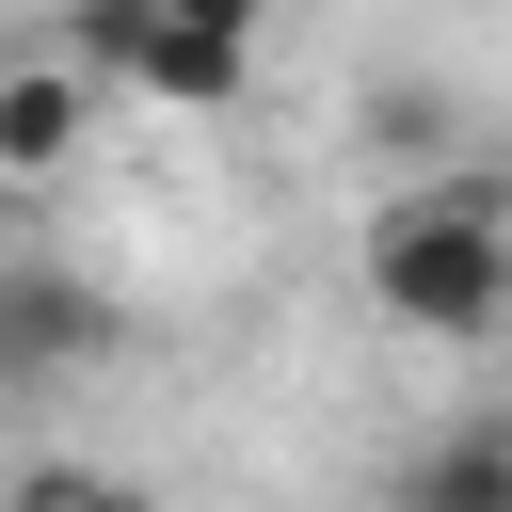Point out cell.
<instances>
[{"label":"cell","instance_id":"7a4b0ae2","mask_svg":"<svg viewBox=\"0 0 512 512\" xmlns=\"http://www.w3.org/2000/svg\"><path fill=\"white\" fill-rule=\"evenodd\" d=\"M64 48H80L96 80L160 96V112H240V96H256V32H208V16H176V0H80Z\"/></svg>","mask_w":512,"mask_h":512},{"label":"cell","instance_id":"8992f818","mask_svg":"<svg viewBox=\"0 0 512 512\" xmlns=\"http://www.w3.org/2000/svg\"><path fill=\"white\" fill-rule=\"evenodd\" d=\"M16 512H160V496H128V480H80V464H48V480H16Z\"/></svg>","mask_w":512,"mask_h":512},{"label":"cell","instance_id":"277c9868","mask_svg":"<svg viewBox=\"0 0 512 512\" xmlns=\"http://www.w3.org/2000/svg\"><path fill=\"white\" fill-rule=\"evenodd\" d=\"M80 128H96L80 64H0V176H64V160H80Z\"/></svg>","mask_w":512,"mask_h":512},{"label":"cell","instance_id":"5b68a950","mask_svg":"<svg viewBox=\"0 0 512 512\" xmlns=\"http://www.w3.org/2000/svg\"><path fill=\"white\" fill-rule=\"evenodd\" d=\"M400 512H512V432H448L400 464Z\"/></svg>","mask_w":512,"mask_h":512},{"label":"cell","instance_id":"52a82bcc","mask_svg":"<svg viewBox=\"0 0 512 512\" xmlns=\"http://www.w3.org/2000/svg\"><path fill=\"white\" fill-rule=\"evenodd\" d=\"M176 16H208V32H256V16H272V0H176Z\"/></svg>","mask_w":512,"mask_h":512},{"label":"cell","instance_id":"3957f363","mask_svg":"<svg viewBox=\"0 0 512 512\" xmlns=\"http://www.w3.org/2000/svg\"><path fill=\"white\" fill-rule=\"evenodd\" d=\"M96 352H112V304H96V288H64V272H32V256H0V384L96 368Z\"/></svg>","mask_w":512,"mask_h":512},{"label":"cell","instance_id":"6da1fadb","mask_svg":"<svg viewBox=\"0 0 512 512\" xmlns=\"http://www.w3.org/2000/svg\"><path fill=\"white\" fill-rule=\"evenodd\" d=\"M368 304L400 336H496L512 320V176H448V192H400L368 208Z\"/></svg>","mask_w":512,"mask_h":512}]
</instances>
